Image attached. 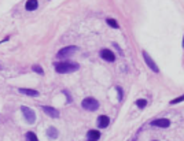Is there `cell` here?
Masks as SVG:
<instances>
[{
    "instance_id": "cell-18",
    "label": "cell",
    "mask_w": 184,
    "mask_h": 141,
    "mask_svg": "<svg viewBox=\"0 0 184 141\" xmlns=\"http://www.w3.org/2000/svg\"><path fill=\"white\" fill-rule=\"evenodd\" d=\"M116 90H117V93H118V101H122V99H124V90H122V88L117 85Z\"/></svg>"
},
{
    "instance_id": "cell-13",
    "label": "cell",
    "mask_w": 184,
    "mask_h": 141,
    "mask_svg": "<svg viewBox=\"0 0 184 141\" xmlns=\"http://www.w3.org/2000/svg\"><path fill=\"white\" fill-rule=\"evenodd\" d=\"M58 130L54 128V126H51V128H48L47 129V137L50 138V140H55V138L58 137Z\"/></svg>"
},
{
    "instance_id": "cell-16",
    "label": "cell",
    "mask_w": 184,
    "mask_h": 141,
    "mask_svg": "<svg viewBox=\"0 0 184 141\" xmlns=\"http://www.w3.org/2000/svg\"><path fill=\"white\" fill-rule=\"evenodd\" d=\"M25 138H26V141H39L37 136H36L33 131H28V133H26V136H25Z\"/></svg>"
},
{
    "instance_id": "cell-10",
    "label": "cell",
    "mask_w": 184,
    "mask_h": 141,
    "mask_svg": "<svg viewBox=\"0 0 184 141\" xmlns=\"http://www.w3.org/2000/svg\"><path fill=\"white\" fill-rule=\"evenodd\" d=\"M99 138H100V131L99 130L92 129V130H89L87 133V141H99Z\"/></svg>"
},
{
    "instance_id": "cell-15",
    "label": "cell",
    "mask_w": 184,
    "mask_h": 141,
    "mask_svg": "<svg viewBox=\"0 0 184 141\" xmlns=\"http://www.w3.org/2000/svg\"><path fill=\"white\" fill-rule=\"evenodd\" d=\"M106 23L110 26V28H113V29H119L118 22H117L116 19H113V18H107V19H106Z\"/></svg>"
},
{
    "instance_id": "cell-8",
    "label": "cell",
    "mask_w": 184,
    "mask_h": 141,
    "mask_svg": "<svg viewBox=\"0 0 184 141\" xmlns=\"http://www.w3.org/2000/svg\"><path fill=\"white\" fill-rule=\"evenodd\" d=\"M41 108H43V111H44L48 116H51V118H59V116H61V112H59L56 108H54V107L43 106Z\"/></svg>"
},
{
    "instance_id": "cell-5",
    "label": "cell",
    "mask_w": 184,
    "mask_h": 141,
    "mask_svg": "<svg viewBox=\"0 0 184 141\" xmlns=\"http://www.w3.org/2000/svg\"><path fill=\"white\" fill-rule=\"evenodd\" d=\"M142 55H143V59H144L146 64H147V67H149L150 70L152 71V73H159V67L157 66V63H155V62L152 60L151 56H150V55L147 54V51H143Z\"/></svg>"
},
{
    "instance_id": "cell-3",
    "label": "cell",
    "mask_w": 184,
    "mask_h": 141,
    "mask_svg": "<svg viewBox=\"0 0 184 141\" xmlns=\"http://www.w3.org/2000/svg\"><path fill=\"white\" fill-rule=\"evenodd\" d=\"M77 47L76 45H69V47H65V48L59 49V52L56 54V58L58 59H66V58H70L71 55H74L77 52Z\"/></svg>"
},
{
    "instance_id": "cell-1",
    "label": "cell",
    "mask_w": 184,
    "mask_h": 141,
    "mask_svg": "<svg viewBox=\"0 0 184 141\" xmlns=\"http://www.w3.org/2000/svg\"><path fill=\"white\" fill-rule=\"evenodd\" d=\"M80 69V64L76 63V62L71 60H66V62H58L55 63V70L59 74H69V73H74Z\"/></svg>"
},
{
    "instance_id": "cell-6",
    "label": "cell",
    "mask_w": 184,
    "mask_h": 141,
    "mask_svg": "<svg viewBox=\"0 0 184 141\" xmlns=\"http://www.w3.org/2000/svg\"><path fill=\"white\" fill-rule=\"evenodd\" d=\"M99 55H100V58L103 59V60H106V62H110V63L116 62V55H114V52L111 51V49H107V48L100 49Z\"/></svg>"
},
{
    "instance_id": "cell-11",
    "label": "cell",
    "mask_w": 184,
    "mask_h": 141,
    "mask_svg": "<svg viewBox=\"0 0 184 141\" xmlns=\"http://www.w3.org/2000/svg\"><path fill=\"white\" fill-rule=\"evenodd\" d=\"M20 93L22 95H26V96H32V97H37L40 95L39 90H35V89H28V88H20Z\"/></svg>"
},
{
    "instance_id": "cell-17",
    "label": "cell",
    "mask_w": 184,
    "mask_h": 141,
    "mask_svg": "<svg viewBox=\"0 0 184 141\" xmlns=\"http://www.w3.org/2000/svg\"><path fill=\"white\" fill-rule=\"evenodd\" d=\"M181 101H184V93H183V95H180V96H177L176 99L170 100V101H169V104H170V106H176V104H179V103H181Z\"/></svg>"
},
{
    "instance_id": "cell-21",
    "label": "cell",
    "mask_w": 184,
    "mask_h": 141,
    "mask_svg": "<svg viewBox=\"0 0 184 141\" xmlns=\"http://www.w3.org/2000/svg\"><path fill=\"white\" fill-rule=\"evenodd\" d=\"M181 45H183V49H184V37H183V44H181Z\"/></svg>"
},
{
    "instance_id": "cell-9",
    "label": "cell",
    "mask_w": 184,
    "mask_h": 141,
    "mask_svg": "<svg viewBox=\"0 0 184 141\" xmlns=\"http://www.w3.org/2000/svg\"><path fill=\"white\" fill-rule=\"evenodd\" d=\"M110 125V118L107 115H100L98 118V128L99 129H106Z\"/></svg>"
},
{
    "instance_id": "cell-7",
    "label": "cell",
    "mask_w": 184,
    "mask_h": 141,
    "mask_svg": "<svg viewBox=\"0 0 184 141\" xmlns=\"http://www.w3.org/2000/svg\"><path fill=\"white\" fill-rule=\"evenodd\" d=\"M150 125L154 126V128H161V129H166L170 126V121L168 118H157L154 121L150 122Z\"/></svg>"
},
{
    "instance_id": "cell-2",
    "label": "cell",
    "mask_w": 184,
    "mask_h": 141,
    "mask_svg": "<svg viewBox=\"0 0 184 141\" xmlns=\"http://www.w3.org/2000/svg\"><path fill=\"white\" fill-rule=\"evenodd\" d=\"M81 106H83L84 110H87V111H96L100 104L95 97H85L83 100V103H81Z\"/></svg>"
},
{
    "instance_id": "cell-4",
    "label": "cell",
    "mask_w": 184,
    "mask_h": 141,
    "mask_svg": "<svg viewBox=\"0 0 184 141\" xmlns=\"http://www.w3.org/2000/svg\"><path fill=\"white\" fill-rule=\"evenodd\" d=\"M21 111H22V115H23V118H25V121L28 122L29 125H33V123L36 122L35 111H33V110H30L29 107H25V106L21 107Z\"/></svg>"
},
{
    "instance_id": "cell-20",
    "label": "cell",
    "mask_w": 184,
    "mask_h": 141,
    "mask_svg": "<svg viewBox=\"0 0 184 141\" xmlns=\"http://www.w3.org/2000/svg\"><path fill=\"white\" fill-rule=\"evenodd\" d=\"M63 93H65V96L68 97V103H71V101H73V99H71V96H70V93H69L68 90H63Z\"/></svg>"
},
{
    "instance_id": "cell-19",
    "label": "cell",
    "mask_w": 184,
    "mask_h": 141,
    "mask_svg": "<svg viewBox=\"0 0 184 141\" xmlns=\"http://www.w3.org/2000/svg\"><path fill=\"white\" fill-rule=\"evenodd\" d=\"M33 71H36V73L40 74V75H43V74H44V70H43L41 66H39V64H35V66H33Z\"/></svg>"
},
{
    "instance_id": "cell-14",
    "label": "cell",
    "mask_w": 184,
    "mask_h": 141,
    "mask_svg": "<svg viewBox=\"0 0 184 141\" xmlns=\"http://www.w3.org/2000/svg\"><path fill=\"white\" fill-rule=\"evenodd\" d=\"M135 104H136V107H137V108L144 110L146 107H147V104H149V103H147V100H146V99H137Z\"/></svg>"
},
{
    "instance_id": "cell-12",
    "label": "cell",
    "mask_w": 184,
    "mask_h": 141,
    "mask_svg": "<svg viewBox=\"0 0 184 141\" xmlns=\"http://www.w3.org/2000/svg\"><path fill=\"white\" fill-rule=\"evenodd\" d=\"M37 7H39V1H37V0H28L25 4V8L28 11H33V10H36Z\"/></svg>"
}]
</instances>
